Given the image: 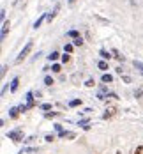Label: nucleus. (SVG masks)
Listing matches in <instances>:
<instances>
[{
  "label": "nucleus",
  "mask_w": 143,
  "mask_h": 154,
  "mask_svg": "<svg viewBox=\"0 0 143 154\" xmlns=\"http://www.w3.org/2000/svg\"><path fill=\"white\" fill-rule=\"evenodd\" d=\"M5 137L9 140H13V142H21V140H23V129H21V128H16L13 131H9Z\"/></svg>",
  "instance_id": "1"
},
{
  "label": "nucleus",
  "mask_w": 143,
  "mask_h": 154,
  "mask_svg": "<svg viewBox=\"0 0 143 154\" xmlns=\"http://www.w3.org/2000/svg\"><path fill=\"white\" fill-rule=\"evenodd\" d=\"M32 46H34V43H32V41H28V43H27V45H25V48H23V50H21V51H19V55H18V57H16V62H18V64H19V62L23 60V59H27V55H28V53H30Z\"/></svg>",
  "instance_id": "2"
},
{
  "label": "nucleus",
  "mask_w": 143,
  "mask_h": 154,
  "mask_svg": "<svg viewBox=\"0 0 143 154\" xmlns=\"http://www.w3.org/2000/svg\"><path fill=\"white\" fill-rule=\"evenodd\" d=\"M34 96H35V94L32 92V91H28V92L25 94V97H27V106H28V108H35V106H37V103H35Z\"/></svg>",
  "instance_id": "3"
},
{
  "label": "nucleus",
  "mask_w": 143,
  "mask_h": 154,
  "mask_svg": "<svg viewBox=\"0 0 143 154\" xmlns=\"http://www.w3.org/2000/svg\"><path fill=\"white\" fill-rule=\"evenodd\" d=\"M58 137H60V138L73 140V138H76V133H74V131H65V129H62V131H58Z\"/></svg>",
  "instance_id": "4"
},
{
  "label": "nucleus",
  "mask_w": 143,
  "mask_h": 154,
  "mask_svg": "<svg viewBox=\"0 0 143 154\" xmlns=\"http://www.w3.org/2000/svg\"><path fill=\"white\" fill-rule=\"evenodd\" d=\"M115 113H117V108H115V106L106 108V112L103 113V119H104V121H108V119H111V117H113Z\"/></svg>",
  "instance_id": "5"
},
{
  "label": "nucleus",
  "mask_w": 143,
  "mask_h": 154,
  "mask_svg": "<svg viewBox=\"0 0 143 154\" xmlns=\"http://www.w3.org/2000/svg\"><path fill=\"white\" fill-rule=\"evenodd\" d=\"M58 11H60V5H58V4H57V5H55V9H53V11H51V13H49V14H48V21H49V23H51V21H53V20H55V16H57V13H58Z\"/></svg>",
  "instance_id": "6"
},
{
  "label": "nucleus",
  "mask_w": 143,
  "mask_h": 154,
  "mask_svg": "<svg viewBox=\"0 0 143 154\" xmlns=\"http://www.w3.org/2000/svg\"><path fill=\"white\" fill-rule=\"evenodd\" d=\"M18 115H19V108L18 106L9 108V117H11V119H18Z\"/></svg>",
  "instance_id": "7"
},
{
  "label": "nucleus",
  "mask_w": 143,
  "mask_h": 154,
  "mask_svg": "<svg viewBox=\"0 0 143 154\" xmlns=\"http://www.w3.org/2000/svg\"><path fill=\"white\" fill-rule=\"evenodd\" d=\"M18 85H19V78L14 76L13 82H11V92H16V91H18Z\"/></svg>",
  "instance_id": "8"
},
{
  "label": "nucleus",
  "mask_w": 143,
  "mask_h": 154,
  "mask_svg": "<svg viewBox=\"0 0 143 154\" xmlns=\"http://www.w3.org/2000/svg\"><path fill=\"white\" fill-rule=\"evenodd\" d=\"M46 18H48V14H41V16H39V18L35 20V23H34V29H39V27H41V23H43Z\"/></svg>",
  "instance_id": "9"
},
{
  "label": "nucleus",
  "mask_w": 143,
  "mask_h": 154,
  "mask_svg": "<svg viewBox=\"0 0 143 154\" xmlns=\"http://www.w3.org/2000/svg\"><path fill=\"white\" fill-rule=\"evenodd\" d=\"M101 80H103V83H111V82H113V76H111L110 73H104Z\"/></svg>",
  "instance_id": "10"
},
{
  "label": "nucleus",
  "mask_w": 143,
  "mask_h": 154,
  "mask_svg": "<svg viewBox=\"0 0 143 154\" xmlns=\"http://www.w3.org/2000/svg\"><path fill=\"white\" fill-rule=\"evenodd\" d=\"M99 55L103 57V60H110V59H111L110 51H106V50H101V51H99Z\"/></svg>",
  "instance_id": "11"
},
{
  "label": "nucleus",
  "mask_w": 143,
  "mask_h": 154,
  "mask_svg": "<svg viewBox=\"0 0 143 154\" xmlns=\"http://www.w3.org/2000/svg\"><path fill=\"white\" fill-rule=\"evenodd\" d=\"M9 27H11V23H9V21H5V23L2 25V39L5 37V34H7V30H9Z\"/></svg>",
  "instance_id": "12"
},
{
  "label": "nucleus",
  "mask_w": 143,
  "mask_h": 154,
  "mask_svg": "<svg viewBox=\"0 0 143 154\" xmlns=\"http://www.w3.org/2000/svg\"><path fill=\"white\" fill-rule=\"evenodd\" d=\"M97 67H99L101 71H106V69H108V62L106 60H99L97 62Z\"/></svg>",
  "instance_id": "13"
},
{
  "label": "nucleus",
  "mask_w": 143,
  "mask_h": 154,
  "mask_svg": "<svg viewBox=\"0 0 143 154\" xmlns=\"http://www.w3.org/2000/svg\"><path fill=\"white\" fill-rule=\"evenodd\" d=\"M67 37H73V39H78V37H81V35H79V32H78V30H69V32H67Z\"/></svg>",
  "instance_id": "14"
},
{
  "label": "nucleus",
  "mask_w": 143,
  "mask_h": 154,
  "mask_svg": "<svg viewBox=\"0 0 143 154\" xmlns=\"http://www.w3.org/2000/svg\"><path fill=\"white\" fill-rule=\"evenodd\" d=\"M113 55H115V59H117L118 62H124V60H126V59H124V55H120V53H118V50H113Z\"/></svg>",
  "instance_id": "15"
},
{
  "label": "nucleus",
  "mask_w": 143,
  "mask_h": 154,
  "mask_svg": "<svg viewBox=\"0 0 143 154\" xmlns=\"http://www.w3.org/2000/svg\"><path fill=\"white\" fill-rule=\"evenodd\" d=\"M58 57H60V53H57V51H53L51 55H48V60H49V62H55L57 59H58Z\"/></svg>",
  "instance_id": "16"
},
{
  "label": "nucleus",
  "mask_w": 143,
  "mask_h": 154,
  "mask_svg": "<svg viewBox=\"0 0 143 154\" xmlns=\"http://www.w3.org/2000/svg\"><path fill=\"white\" fill-rule=\"evenodd\" d=\"M133 66H134V67H136V69H138V71L143 75V64H142V62H140V60H134V62H133Z\"/></svg>",
  "instance_id": "17"
},
{
  "label": "nucleus",
  "mask_w": 143,
  "mask_h": 154,
  "mask_svg": "<svg viewBox=\"0 0 143 154\" xmlns=\"http://www.w3.org/2000/svg\"><path fill=\"white\" fill-rule=\"evenodd\" d=\"M81 105V99H73V101H69V106L71 108H76Z\"/></svg>",
  "instance_id": "18"
},
{
  "label": "nucleus",
  "mask_w": 143,
  "mask_h": 154,
  "mask_svg": "<svg viewBox=\"0 0 143 154\" xmlns=\"http://www.w3.org/2000/svg\"><path fill=\"white\" fill-rule=\"evenodd\" d=\"M53 83H55V82H53V78H51V76H46V78H44V85H48V87H51Z\"/></svg>",
  "instance_id": "19"
},
{
  "label": "nucleus",
  "mask_w": 143,
  "mask_h": 154,
  "mask_svg": "<svg viewBox=\"0 0 143 154\" xmlns=\"http://www.w3.org/2000/svg\"><path fill=\"white\" fill-rule=\"evenodd\" d=\"M25 152H37V149H35V147H28V149H23V151H19V154H25Z\"/></svg>",
  "instance_id": "20"
},
{
  "label": "nucleus",
  "mask_w": 143,
  "mask_h": 154,
  "mask_svg": "<svg viewBox=\"0 0 143 154\" xmlns=\"http://www.w3.org/2000/svg\"><path fill=\"white\" fill-rule=\"evenodd\" d=\"M51 71L53 73H60V64H53L51 66Z\"/></svg>",
  "instance_id": "21"
},
{
  "label": "nucleus",
  "mask_w": 143,
  "mask_h": 154,
  "mask_svg": "<svg viewBox=\"0 0 143 154\" xmlns=\"http://www.w3.org/2000/svg\"><path fill=\"white\" fill-rule=\"evenodd\" d=\"M85 85H87V87H94V85H95L94 78H88V80H87V82H85Z\"/></svg>",
  "instance_id": "22"
},
{
  "label": "nucleus",
  "mask_w": 143,
  "mask_h": 154,
  "mask_svg": "<svg viewBox=\"0 0 143 154\" xmlns=\"http://www.w3.org/2000/svg\"><path fill=\"white\" fill-rule=\"evenodd\" d=\"M74 46H83V39L81 37H78V39H74V43H73Z\"/></svg>",
  "instance_id": "23"
},
{
  "label": "nucleus",
  "mask_w": 143,
  "mask_h": 154,
  "mask_svg": "<svg viewBox=\"0 0 143 154\" xmlns=\"http://www.w3.org/2000/svg\"><path fill=\"white\" fill-rule=\"evenodd\" d=\"M55 138H57V137H55L53 133H51V135H46V137H44V140H46V142H53Z\"/></svg>",
  "instance_id": "24"
},
{
  "label": "nucleus",
  "mask_w": 143,
  "mask_h": 154,
  "mask_svg": "<svg viewBox=\"0 0 143 154\" xmlns=\"http://www.w3.org/2000/svg\"><path fill=\"white\" fill-rule=\"evenodd\" d=\"M69 60H71V57H69V53H67V55L64 53V55H62V62H64V64H67Z\"/></svg>",
  "instance_id": "25"
},
{
  "label": "nucleus",
  "mask_w": 143,
  "mask_h": 154,
  "mask_svg": "<svg viewBox=\"0 0 143 154\" xmlns=\"http://www.w3.org/2000/svg\"><path fill=\"white\" fill-rule=\"evenodd\" d=\"M88 122H90V119H81V121H79V126L83 128V126H87Z\"/></svg>",
  "instance_id": "26"
},
{
  "label": "nucleus",
  "mask_w": 143,
  "mask_h": 154,
  "mask_svg": "<svg viewBox=\"0 0 143 154\" xmlns=\"http://www.w3.org/2000/svg\"><path fill=\"white\" fill-rule=\"evenodd\" d=\"M57 115H58L57 112H51V113H46L44 117H46V119H51V117H57Z\"/></svg>",
  "instance_id": "27"
},
{
  "label": "nucleus",
  "mask_w": 143,
  "mask_h": 154,
  "mask_svg": "<svg viewBox=\"0 0 143 154\" xmlns=\"http://www.w3.org/2000/svg\"><path fill=\"white\" fill-rule=\"evenodd\" d=\"M41 110H51V105L49 103H44V105H41Z\"/></svg>",
  "instance_id": "28"
},
{
  "label": "nucleus",
  "mask_w": 143,
  "mask_h": 154,
  "mask_svg": "<svg viewBox=\"0 0 143 154\" xmlns=\"http://www.w3.org/2000/svg\"><path fill=\"white\" fill-rule=\"evenodd\" d=\"M134 154H143V145H138L136 151H134Z\"/></svg>",
  "instance_id": "29"
},
{
  "label": "nucleus",
  "mask_w": 143,
  "mask_h": 154,
  "mask_svg": "<svg viewBox=\"0 0 143 154\" xmlns=\"http://www.w3.org/2000/svg\"><path fill=\"white\" fill-rule=\"evenodd\" d=\"M73 46H74V45H65V53H71V51H73Z\"/></svg>",
  "instance_id": "30"
},
{
  "label": "nucleus",
  "mask_w": 143,
  "mask_h": 154,
  "mask_svg": "<svg viewBox=\"0 0 143 154\" xmlns=\"http://www.w3.org/2000/svg\"><path fill=\"white\" fill-rule=\"evenodd\" d=\"M19 112H27V110H28V106H27V105H19Z\"/></svg>",
  "instance_id": "31"
},
{
  "label": "nucleus",
  "mask_w": 143,
  "mask_h": 154,
  "mask_svg": "<svg viewBox=\"0 0 143 154\" xmlns=\"http://www.w3.org/2000/svg\"><path fill=\"white\" fill-rule=\"evenodd\" d=\"M5 73H7V66H2V73H0V75H2V78L5 76Z\"/></svg>",
  "instance_id": "32"
},
{
  "label": "nucleus",
  "mask_w": 143,
  "mask_h": 154,
  "mask_svg": "<svg viewBox=\"0 0 143 154\" xmlns=\"http://www.w3.org/2000/svg\"><path fill=\"white\" fill-rule=\"evenodd\" d=\"M134 96H136V97H142V96H143V89H138V91H136V94H134Z\"/></svg>",
  "instance_id": "33"
},
{
  "label": "nucleus",
  "mask_w": 143,
  "mask_h": 154,
  "mask_svg": "<svg viewBox=\"0 0 143 154\" xmlns=\"http://www.w3.org/2000/svg\"><path fill=\"white\" fill-rule=\"evenodd\" d=\"M122 80H124V82H126V83H131V82H133V80H131V76H126V75H124V76H122Z\"/></svg>",
  "instance_id": "34"
},
{
  "label": "nucleus",
  "mask_w": 143,
  "mask_h": 154,
  "mask_svg": "<svg viewBox=\"0 0 143 154\" xmlns=\"http://www.w3.org/2000/svg\"><path fill=\"white\" fill-rule=\"evenodd\" d=\"M67 2H69V4H71V5H73V4H74V2H76V0H67Z\"/></svg>",
  "instance_id": "35"
}]
</instances>
